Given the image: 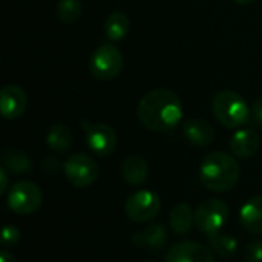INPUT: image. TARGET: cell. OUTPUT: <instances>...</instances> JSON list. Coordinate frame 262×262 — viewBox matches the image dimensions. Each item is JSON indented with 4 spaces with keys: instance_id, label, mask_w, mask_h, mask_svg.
I'll return each mask as SVG.
<instances>
[{
    "instance_id": "cell-1",
    "label": "cell",
    "mask_w": 262,
    "mask_h": 262,
    "mask_svg": "<svg viewBox=\"0 0 262 262\" xmlns=\"http://www.w3.org/2000/svg\"><path fill=\"white\" fill-rule=\"evenodd\" d=\"M137 117L152 132H167L183 120V103L180 97L166 88L147 92L138 103Z\"/></svg>"
},
{
    "instance_id": "cell-2",
    "label": "cell",
    "mask_w": 262,
    "mask_h": 262,
    "mask_svg": "<svg viewBox=\"0 0 262 262\" xmlns=\"http://www.w3.org/2000/svg\"><path fill=\"white\" fill-rule=\"evenodd\" d=\"M201 184L215 193H224L232 190L241 177V167L233 155L216 150L209 154L200 166Z\"/></svg>"
},
{
    "instance_id": "cell-3",
    "label": "cell",
    "mask_w": 262,
    "mask_h": 262,
    "mask_svg": "<svg viewBox=\"0 0 262 262\" xmlns=\"http://www.w3.org/2000/svg\"><path fill=\"white\" fill-rule=\"evenodd\" d=\"M213 117L229 129H238L244 126L250 118V109L247 101L235 91L226 89L218 92L212 100Z\"/></svg>"
},
{
    "instance_id": "cell-4",
    "label": "cell",
    "mask_w": 262,
    "mask_h": 262,
    "mask_svg": "<svg viewBox=\"0 0 262 262\" xmlns=\"http://www.w3.org/2000/svg\"><path fill=\"white\" fill-rule=\"evenodd\" d=\"M123 66L124 57L121 51L114 45H101L92 52L88 61L89 74L100 81H109L117 78L121 74Z\"/></svg>"
},
{
    "instance_id": "cell-5",
    "label": "cell",
    "mask_w": 262,
    "mask_h": 262,
    "mask_svg": "<svg viewBox=\"0 0 262 262\" xmlns=\"http://www.w3.org/2000/svg\"><path fill=\"white\" fill-rule=\"evenodd\" d=\"M229 206L226 201L218 198H210L203 201L195 210V226L200 232L207 236L220 233L229 220Z\"/></svg>"
},
{
    "instance_id": "cell-6",
    "label": "cell",
    "mask_w": 262,
    "mask_h": 262,
    "mask_svg": "<svg viewBox=\"0 0 262 262\" xmlns=\"http://www.w3.org/2000/svg\"><path fill=\"white\" fill-rule=\"evenodd\" d=\"M8 209L17 215H32L43 203L41 190L32 181H17L8 192Z\"/></svg>"
},
{
    "instance_id": "cell-7",
    "label": "cell",
    "mask_w": 262,
    "mask_h": 262,
    "mask_svg": "<svg viewBox=\"0 0 262 262\" xmlns=\"http://www.w3.org/2000/svg\"><path fill=\"white\" fill-rule=\"evenodd\" d=\"M161 210V200L152 190H138L132 193L124 204V212L127 218L134 223L144 224L158 216Z\"/></svg>"
},
{
    "instance_id": "cell-8",
    "label": "cell",
    "mask_w": 262,
    "mask_h": 262,
    "mask_svg": "<svg viewBox=\"0 0 262 262\" xmlns=\"http://www.w3.org/2000/svg\"><path fill=\"white\" fill-rule=\"evenodd\" d=\"M63 173L68 183L77 189L88 187L98 178V166L86 154H74L63 164Z\"/></svg>"
},
{
    "instance_id": "cell-9",
    "label": "cell",
    "mask_w": 262,
    "mask_h": 262,
    "mask_svg": "<svg viewBox=\"0 0 262 262\" xmlns=\"http://www.w3.org/2000/svg\"><path fill=\"white\" fill-rule=\"evenodd\" d=\"M81 126L86 130V143L92 154H95L97 157H109L115 152L118 138L115 130L109 124H89L88 121H83Z\"/></svg>"
},
{
    "instance_id": "cell-10",
    "label": "cell",
    "mask_w": 262,
    "mask_h": 262,
    "mask_svg": "<svg viewBox=\"0 0 262 262\" xmlns=\"http://www.w3.org/2000/svg\"><path fill=\"white\" fill-rule=\"evenodd\" d=\"M166 262H216L213 253L206 246L195 241H181L172 246Z\"/></svg>"
},
{
    "instance_id": "cell-11",
    "label": "cell",
    "mask_w": 262,
    "mask_h": 262,
    "mask_svg": "<svg viewBox=\"0 0 262 262\" xmlns=\"http://www.w3.org/2000/svg\"><path fill=\"white\" fill-rule=\"evenodd\" d=\"M26 104V92L18 84H8L0 91V112L3 118L17 120L25 114Z\"/></svg>"
},
{
    "instance_id": "cell-12",
    "label": "cell",
    "mask_w": 262,
    "mask_h": 262,
    "mask_svg": "<svg viewBox=\"0 0 262 262\" xmlns=\"http://www.w3.org/2000/svg\"><path fill=\"white\" fill-rule=\"evenodd\" d=\"M132 241L137 247L150 250L154 253L160 252L169 241V232L163 224H150L132 235Z\"/></svg>"
},
{
    "instance_id": "cell-13",
    "label": "cell",
    "mask_w": 262,
    "mask_h": 262,
    "mask_svg": "<svg viewBox=\"0 0 262 262\" xmlns=\"http://www.w3.org/2000/svg\"><path fill=\"white\" fill-rule=\"evenodd\" d=\"M184 137L196 147H207L215 140V129L203 118H190L183 126Z\"/></svg>"
},
{
    "instance_id": "cell-14",
    "label": "cell",
    "mask_w": 262,
    "mask_h": 262,
    "mask_svg": "<svg viewBox=\"0 0 262 262\" xmlns=\"http://www.w3.org/2000/svg\"><path fill=\"white\" fill-rule=\"evenodd\" d=\"M259 149V135L253 129H239L230 138V150L236 158H252Z\"/></svg>"
},
{
    "instance_id": "cell-15",
    "label": "cell",
    "mask_w": 262,
    "mask_h": 262,
    "mask_svg": "<svg viewBox=\"0 0 262 262\" xmlns=\"http://www.w3.org/2000/svg\"><path fill=\"white\" fill-rule=\"evenodd\" d=\"M239 221L250 235H262V195L250 198L241 207Z\"/></svg>"
},
{
    "instance_id": "cell-16",
    "label": "cell",
    "mask_w": 262,
    "mask_h": 262,
    "mask_svg": "<svg viewBox=\"0 0 262 262\" xmlns=\"http://www.w3.org/2000/svg\"><path fill=\"white\" fill-rule=\"evenodd\" d=\"M121 177L130 186H141L149 177V164L140 155H129L121 166Z\"/></svg>"
},
{
    "instance_id": "cell-17",
    "label": "cell",
    "mask_w": 262,
    "mask_h": 262,
    "mask_svg": "<svg viewBox=\"0 0 262 262\" xmlns=\"http://www.w3.org/2000/svg\"><path fill=\"white\" fill-rule=\"evenodd\" d=\"M169 223L178 236H184L192 230V226L195 224V212L187 203H178L170 210Z\"/></svg>"
},
{
    "instance_id": "cell-18",
    "label": "cell",
    "mask_w": 262,
    "mask_h": 262,
    "mask_svg": "<svg viewBox=\"0 0 262 262\" xmlns=\"http://www.w3.org/2000/svg\"><path fill=\"white\" fill-rule=\"evenodd\" d=\"M2 166L11 173L23 175L32 170V160L26 152L8 147L2 152Z\"/></svg>"
},
{
    "instance_id": "cell-19",
    "label": "cell",
    "mask_w": 262,
    "mask_h": 262,
    "mask_svg": "<svg viewBox=\"0 0 262 262\" xmlns=\"http://www.w3.org/2000/svg\"><path fill=\"white\" fill-rule=\"evenodd\" d=\"M130 29L129 17L121 11L111 12L104 20V34L111 41H120L123 40Z\"/></svg>"
},
{
    "instance_id": "cell-20",
    "label": "cell",
    "mask_w": 262,
    "mask_h": 262,
    "mask_svg": "<svg viewBox=\"0 0 262 262\" xmlns=\"http://www.w3.org/2000/svg\"><path fill=\"white\" fill-rule=\"evenodd\" d=\"M72 141L74 137L71 129L61 123L54 124L46 135V144L49 146V149H52L57 154H66L71 149Z\"/></svg>"
},
{
    "instance_id": "cell-21",
    "label": "cell",
    "mask_w": 262,
    "mask_h": 262,
    "mask_svg": "<svg viewBox=\"0 0 262 262\" xmlns=\"http://www.w3.org/2000/svg\"><path fill=\"white\" fill-rule=\"evenodd\" d=\"M209 244H210V250L224 259L232 258L238 250L236 238H233L230 235H224V233H216V235L210 236Z\"/></svg>"
},
{
    "instance_id": "cell-22",
    "label": "cell",
    "mask_w": 262,
    "mask_h": 262,
    "mask_svg": "<svg viewBox=\"0 0 262 262\" xmlns=\"http://www.w3.org/2000/svg\"><path fill=\"white\" fill-rule=\"evenodd\" d=\"M81 12H83L81 0H60L57 3V18L64 25L75 23L81 17Z\"/></svg>"
},
{
    "instance_id": "cell-23",
    "label": "cell",
    "mask_w": 262,
    "mask_h": 262,
    "mask_svg": "<svg viewBox=\"0 0 262 262\" xmlns=\"http://www.w3.org/2000/svg\"><path fill=\"white\" fill-rule=\"evenodd\" d=\"M21 233L15 226H5L2 230V244L5 247H14L20 243Z\"/></svg>"
},
{
    "instance_id": "cell-24",
    "label": "cell",
    "mask_w": 262,
    "mask_h": 262,
    "mask_svg": "<svg viewBox=\"0 0 262 262\" xmlns=\"http://www.w3.org/2000/svg\"><path fill=\"white\" fill-rule=\"evenodd\" d=\"M244 262H262V241L255 239L246 246Z\"/></svg>"
},
{
    "instance_id": "cell-25",
    "label": "cell",
    "mask_w": 262,
    "mask_h": 262,
    "mask_svg": "<svg viewBox=\"0 0 262 262\" xmlns=\"http://www.w3.org/2000/svg\"><path fill=\"white\" fill-rule=\"evenodd\" d=\"M41 170L45 172V173H49V175H54V173H57L58 170H60V167H61V163L58 161V158H55V157H45L43 160H41Z\"/></svg>"
},
{
    "instance_id": "cell-26",
    "label": "cell",
    "mask_w": 262,
    "mask_h": 262,
    "mask_svg": "<svg viewBox=\"0 0 262 262\" xmlns=\"http://www.w3.org/2000/svg\"><path fill=\"white\" fill-rule=\"evenodd\" d=\"M252 114H253V118H255V121H256L259 126H262V97L261 98H258V100L253 103Z\"/></svg>"
},
{
    "instance_id": "cell-27",
    "label": "cell",
    "mask_w": 262,
    "mask_h": 262,
    "mask_svg": "<svg viewBox=\"0 0 262 262\" xmlns=\"http://www.w3.org/2000/svg\"><path fill=\"white\" fill-rule=\"evenodd\" d=\"M9 186V177H8V170L2 166L0 167V195L6 193Z\"/></svg>"
},
{
    "instance_id": "cell-28",
    "label": "cell",
    "mask_w": 262,
    "mask_h": 262,
    "mask_svg": "<svg viewBox=\"0 0 262 262\" xmlns=\"http://www.w3.org/2000/svg\"><path fill=\"white\" fill-rule=\"evenodd\" d=\"M0 262H15V258L8 250H2V253H0Z\"/></svg>"
},
{
    "instance_id": "cell-29",
    "label": "cell",
    "mask_w": 262,
    "mask_h": 262,
    "mask_svg": "<svg viewBox=\"0 0 262 262\" xmlns=\"http://www.w3.org/2000/svg\"><path fill=\"white\" fill-rule=\"evenodd\" d=\"M233 2L238 3V5H250V3H253L256 0H233Z\"/></svg>"
},
{
    "instance_id": "cell-30",
    "label": "cell",
    "mask_w": 262,
    "mask_h": 262,
    "mask_svg": "<svg viewBox=\"0 0 262 262\" xmlns=\"http://www.w3.org/2000/svg\"><path fill=\"white\" fill-rule=\"evenodd\" d=\"M146 262H154V261H146Z\"/></svg>"
}]
</instances>
